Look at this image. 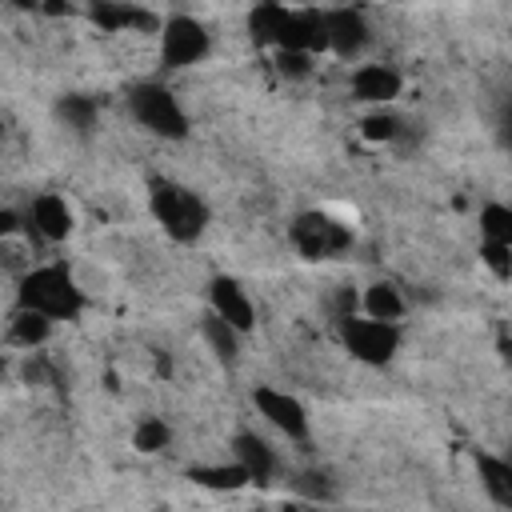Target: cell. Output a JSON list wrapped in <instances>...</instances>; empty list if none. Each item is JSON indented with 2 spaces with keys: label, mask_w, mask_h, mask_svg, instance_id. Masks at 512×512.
<instances>
[{
  "label": "cell",
  "mask_w": 512,
  "mask_h": 512,
  "mask_svg": "<svg viewBox=\"0 0 512 512\" xmlns=\"http://www.w3.org/2000/svg\"><path fill=\"white\" fill-rule=\"evenodd\" d=\"M148 204H152V216L160 220V228L176 244H192L208 228V204L192 188H184V184H176L168 176H156L148 184Z\"/></svg>",
  "instance_id": "6da1fadb"
},
{
  "label": "cell",
  "mask_w": 512,
  "mask_h": 512,
  "mask_svg": "<svg viewBox=\"0 0 512 512\" xmlns=\"http://www.w3.org/2000/svg\"><path fill=\"white\" fill-rule=\"evenodd\" d=\"M16 300L24 308H36L52 320H76L80 308H84V292L76 288L72 272L60 268V264H40V268H28L20 276V288H16Z\"/></svg>",
  "instance_id": "7a4b0ae2"
},
{
  "label": "cell",
  "mask_w": 512,
  "mask_h": 512,
  "mask_svg": "<svg viewBox=\"0 0 512 512\" xmlns=\"http://www.w3.org/2000/svg\"><path fill=\"white\" fill-rule=\"evenodd\" d=\"M128 112L136 116L140 128H148L160 140H184L188 136V116L180 100L160 84V80H140L128 88Z\"/></svg>",
  "instance_id": "3957f363"
},
{
  "label": "cell",
  "mask_w": 512,
  "mask_h": 512,
  "mask_svg": "<svg viewBox=\"0 0 512 512\" xmlns=\"http://www.w3.org/2000/svg\"><path fill=\"white\" fill-rule=\"evenodd\" d=\"M340 340L360 364H388L400 348V324L376 316H340Z\"/></svg>",
  "instance_id": "277c9868"
},
{
  "label": "cell",
  "mask_w": 512,
  "mask_h": 512,
  "mask_svg": "<svg viewBox=\"0 0 512 512\" xmlns=\"http://www.w3.org/2000/svg\"><path fill=\"white\" fill-rule=\"evenodd\" d=\"M208 48H212V40H208V32H204L200 20H192V16H168L160 24V64L168 72H180V68L200 64L208 56Z\"/></svg>",
  "instance_id": "5b68a950"
},
{
  "label": "cell",
  "mask_w": 512,
  "mask_h": 512,
  "mask_svg": "<svg viewBox=\"0 0 512 512\" xmlns=\"http://www.w3.org/2000/svg\"><path fill=\"white\" fill-rule=\"evenodd\" d=\"M292 244L304 260H328V256H340L352 244V228L332 220L328 212H304L292 224Z\"/></svg>",
  "instance_id": "8992f818"
},
{
  "label": "cell",
  "mask_w": 512,
  "mask_h": 512,
  "mask_svg": "<svg viewBox=\"0 0 512 512\" xmlns=\"http://www.w3.org/2000/svg\"><path fill=\"white\" fill-rule=\"evenodd\" d=\"M252 404L288 440H308V412H304V404L296 396H288V392H280L272 384H256L252 388Z\"/></svg>",
  "instance_id": "52a82bcc"
},
{
  "label": "cell",
  "mask_w": 512,
  "mask_h": 512,
  "mask_svg": "<svg viewBox=\"0 0 512 512\" xmlns=\"http://www.w3.org/2000/svg\"><path fill=\"white\" fill-rule=\"evenodd\" d=\"M272 48H300V52H312V56L324 52L328 48L324 12H316V8H280Z\"/></svg>",
  "instance_id": "ba28073f"
},
{
  "label": "cell",
  "mask_w": 512,
  "mask_h": 512,
  "mask_svg": "<svg viewBox=\"0 0 512 512\" xmlns=\"http://www.w3.org/2000/svg\"><path fill=\"white\" fill-rule=\"evenodd\" d=\"M208 308L216 316H224L228 324H236L240 332H252L256 328V304L248 300V292L232 276H212L208 280Z\"/></svg>",
  "instance_id": "9c48e42d"
},
{
  "label": "cell",
  "mask_w": 512,
  "mask_h": 512,
  "mask_svg": "<svg viewBox=\"0 0 512 512\" xmlns=\"http://www.w3.org/2000/svg\"><path fill=\"white\" fill-rule=\"evenodd\" d=\"M28 228L40 236V240H68L72 236V228H76V216H72V208H68V200L64 196H56V192H40V196H32V204H28Z\"/></svg>",
  "instance_id": "30bf717a"
},
{
  "label": "cell",
  "mask_w": 512,
  "mask_h": 512,
  "mask_svg": "<svg viewBox=\"0 0 512 512\" xmlns=\"http://www.w3.org/2000/svg\"><path fill=\"white\" fill-rule=\"evenodd\" d=\"M324 36H328V52L352 60L368 44V24L356 8H328L324 12Z\"/></svg>",
  "instance_id": "8fae6325"
},
{
  "label": "cell",
  "mask_w": 512,
  "mask_h": 512,
  "mask_svg": "<svg viewBox=\"0 0 512 512\" xmlns=\"http://www.w3.org/2000/svg\"><path fill=\"white\" fill-rule=\"evenodd\" d=\"M404 88V76L388 64H360L352 72V96L360 104H392Z\"/></svg>",
  "instance_id": "7c38bea8"
},
{
  "label": "cell",
  "mask_w": 512,
  "mask_h": 512,
  "mask_svg": "<svg viewBox=\"0 0 512 512\" xmlns=\"http://www.w3.org/2000/svg\"><path fill=\"white\" fill-rule=\"evenodd\" d=\"M92 20L104 28V32H152L160 28V20L136 4H124V0H96L92 4Z\"/></svg>",
  "instance_id": "4fadbf2b"
},
{
  "label": "cell",
  "mask_w": 512,
  "mask_h": 512,
  "mask_svg": "<svg viewBox=\"0 0 512 512\" xmlns=\"http://www.w3.org/2000/svg\"><path fill=\"white\" fill-rule=\"evenodd\" d=\"M232 452H236V460L248 468V476H252L256 484H264V480L276 472V452H272L268 440L256 436V432H236V436H232Z\"/></svg>",
  "instance_id": "5bb4252c"
},
{
  "label": "cell",
  "mask_w": 512,
  "mask_h": 512,
  "mask_svg": "<svg viewBox=\"0 0 512 512\" xmlns=\"http://www.w3.org/2000/svg\"><path fill=\"white\" fill-rule=\"evenodd\" d=\"M476 472H480L488 500L500 508H512V464L492 456V452H476Z\"/></svg>",
  "instance_id": "9a60e30c"
},
{
  "label": "cell",
  "mask_w": 512,
  "mask_h": 512,
  "mask_svg": "<svg viewBox=\"0 0 512 512\" xmlns=\"http://www.w3.org/2000/svg\"><path fill=\"white\" fill-rule=\"evenodd\" d=\"M52 336V316L36 312V308H16L12 320H8V340L20 344V348H40L44 340Z\"/></svg>",
  "instance_id": "2e32d148"
},
{
  "label": "cell",
  "mask_w": 512,
  "mask_h": 512,
  "mask_svg": "<svg viewBox=\"0 0 512 512\" xmlns=\"http://www.w3.org/2000/svg\"><path fill=\"white\" fill-rule=\"evenodd\" d=\"M188 480L200 484V488L236 492V488H244L252 476H248V468H244L240 460H232V464H196V468H188Z\"/></svg>",
  "instance_id": "e0dca14e"
},
{
  "label": "cell",
  "mask_w": 512,
  "mask_h": 512,
  "mask_svg": "<svg viewBox=\"0 0 512 512\" xmlns=\"http://www.w3.org/2000/svg\"><path fill=\"white\" fill-rule=\"evenodd\" d=\"M200 328H204L208 348H212L224 364H236V356H240V336H244V332H240L236 324H228L224 316H216L212 308H208V316H204V324H200Z\"/></svg>",
  "instance_id": "ac0fdd59"
},
{
  "label": "cell",
  "mask_w": 512,
  "mask_h": 512,
  "mask_svg": "<svg viewBox=\"0 0 512 512\" xmlns=\"http://www.w3.org/2000/svg\"><path fill=\"white\" fill-rule=\"evenodd\" d=\"M360 308H364V316H376V320H400L404 316V296H400V288L376 280V284L364 288Z\"/></svg>",
  "instance_id": "d6986e66"
},
{
  "label": "cell",
  "mask_w": 512,
  "mask_h": 512,
  "mask_svg": "<svg viewBox=\"0 0 512 512\" xmlns=\"http://www.w3.org/2000/svg\"><path fill=\"white\" fill-rule=\"evenodd\" d=\"M56 116L72 128V132H88L92 124H96V116H100V104L92 100V96H80V92H72V96H60V104H56Z\"/></svg>",
  "instance_id": "ffe728a7"
},
{
  "label": "cell",
  "mask_w": 512,
  "mask_h": 512,
  "mask_svg": "<svg viewBox=\"0 0 512 512\" xmlns=\"http://www.w3.org/2000/svg\"><path fill=\"white\" fill-rule=\"evenodd\" d=\"M168 440H172V432L160 416H144L132 428V448L136 452H160V448H168Z\"/></svg>",
  "instance_id": "44dd1931"
},
{
  "label": "cell",
  "mask_w": 512,
  "mask_h": 512,
  "mask_svg": "<svg viewBox=\"0 0 512 512\" xmlns=\"http://www.w3.org/2000/svg\"><path fill=\"white\" fill-rule=\"evenodd\" d=\"M480 232H484V240L512 244V204H484L480 208Z\"/></svg>",
  "instance_id": "7402d4cb"
},
{
  "label": "cell",
  "mask_w": 512,
  "mask_h": 512,
  "mask_svg": "<svg viewBox=\"0 0 512 512\" xmlns=\"http://www.w3.org/2000/svg\"><path fill=\"white\" fill-rule=\"evenodd\" d=\"M280 8H284V4H276V0H264V4L252 8V16H248V32H252L256 44H272V40H276Z\"/></svg>",
  "instance_id": "603a6c76"
},
{
  "label": "cell",
  "mask_w": 512,
  "mask_h": 512,
  "mask_svg": "<svg viewBox=\"0 0 512 512\" xmlns=\"http://www.w3.org/2000/svg\"><path fill=\"white\" fill-rule=\"evenodd\" d=\"M480 264H484L496 280H512V244L484 240V244H480Z\"/></svg>",
  "instance_id": "cb8c5ba5"
},
{
  "label": "cell",
  "mask_w": 512,
  "mask_h": 512,
  "mask_svg": "<svg viewBox=\"0 0 512 512\" xmlns=\"http://www.w3.org/2000/svg\"><path fill=\"white\" fill-rule=\"evenodd\" d=\"M276 72L288 76V80H304V76H312V52H300V48H276Z\"/></svg>",
  "instance_id": "d4e9b609"
},
{
  "label": "cell",
  "mask_w": 512,
  "mask_h": 512,
  "mask_svg": "<svg viewBox=\"0 0 512 512\" xmlns=\"http://www.w3.org/2000/svg\"><path fill=\"white\" fill-rule=\"evenodd\" d=\"M360 132H364L368 140H396V136H400V120H396L392 112H368V116L360 120Z\"/></svg>",
  "instance_id": "484cf974"
},
{
  "label": "cell",
  "mask_w": 512,
  "mask_h": 512,
  "mask_svg": "<svg viewBox=\"0 0 512 512\" xmlns=\"http://www.w3.org/2000/svg\"><path fill=\"white\" fill-rule=\"evenodd\" d=\"M292 488L300 496H312V500H332V488H328V480L320 472H304L300 480H292Z\"/></svg>",
  "instance_id": "4316f807"
},
{
  "label": "cell",
  "mask_w": 512,
  "mask_h": 512,
  "mask_svg": "<svg viewBox=\"0 0 512 512\" xmlns=\"http://www.w3.org/2000/svg\"><path fill=\"white\" fill-rule=\"evenodd\" d=\"M16 228H20V224H16V212H12V208H4V212H0V232H4V236H12Z\"/></svg>",
  "instance_id": "83f0119b"
},
{
  "label": "cell",
  "mask_w": 512,
  "mask_h": 512,
  "mask_svg": "<svg viewBox=\"0 0 512 512\" xmlns=\"http://www.w3.org/2000/svg\"><path fill=\"white\" fill-rule=\"evenodd\" d=\"M500 132H504V140L512 144V104H504V116H500Z\"/></svg>",
  "instance_id": "f1b7e54d"
},
{
  "label": "cell",
  "mask_w": 512,
  "mask_h": 512,
  "mask_svg": "<svg viewBox=\"0 0 512 512\" xmlns=\"http://www.w3.org/2000/svg\"><path fill=\"white\" fill-rule=\"evenodd\" d=\"M12 8H24V12H32V8H40V0H8Z\"/></svg>",
  "instance_id": "f546056e"
}]
</instances>
